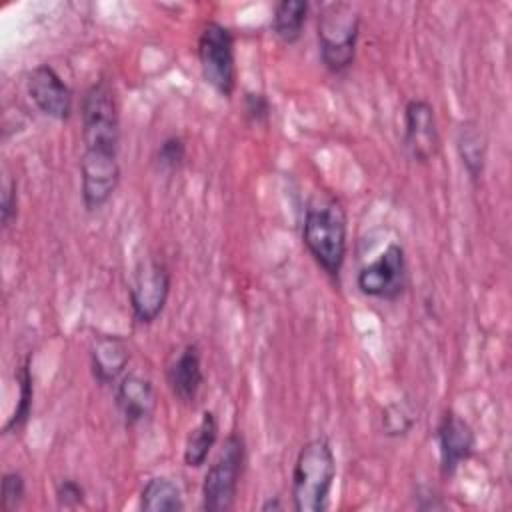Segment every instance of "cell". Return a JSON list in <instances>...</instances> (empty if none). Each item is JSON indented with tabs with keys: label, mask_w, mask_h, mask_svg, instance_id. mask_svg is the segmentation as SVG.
Wrapping results in <instances>:
<instances>
[{
	"label": "cell",
	"mask_w": 512,
	"mask_h": 512,
	"mask_svg": "<svg viewBox=\"0 0 512 512\" xmlns=\"http://www.w3.org/2000/svg\"><path fill=\"white\" fill-rule=\"evenodd\" d=\"M130 362V348L122 336L104 334L92 342L90 368L92 376L100 386L114 384Z\"/></svg>",
	"instance_id": "obj_15"
},
{
	"label": "cell",
	"mask_w": 512,
	"mask_h": 512,
	"mask_svg": "<svg viewBox=\"0 0 512 512\" xmlns=\"http://www.w3.org/2000/svg\"><path fill=\"white\" fill-rule=\"evenodd\" d=\"M262 510H264V512H268V510H282V502H280V498H278V496L268 498V500L262 504Z\"/></svg>",
	"instance_id": "obj_27"
},
{
	"label": "cell",
	"mask_w": 512,
	"mask_h": 512,
	"mask_svg": "<svg viewBox=\"0 0 512 512\" xmlns=\"http://www.w3.org/2000/svg\"><path fill=\"white\" fill-rule=\"evenodd\" d=\"M302 242L316 264L338 278L348 248V224L342 204L330 196H316L308 202L302 224Z\"/></svg>",
	"instance_id": "obj_1"
},
{
	"label": "cell",
	"mask_w": 512,
	"mask_h": 512,
	"mask_svg": "<svg viewBox=\"0 0 512 512\" xmlns=\"http://www.w3.org/2000/svg\"><path fill=\"white\" fill-rule=\"evenodd\" d=\"M244 462L246 442L242 434L230 432L204 476L202 508L206 512H226L234 506Z\"/></svg>",
	"instance_id": "obj_5"
},
{
	"label": "cell",
	"mask_w": 512,
	"mask_h": 512,
	"mask_svg": "<svg viewBox=\"0 0 512 512\" xmlns=\"http://www.w3.org/2000/svg\"><path fill=\"white\" fill-rule=\"evenodd\" d=\"M360 14L348 2H330L318 14V50L324 68L332 74L346 72L356 56Z\"/></svg>",
	"instance_id": "obj_4"
},
{
	"label": "cell",
	"mask_w": 512,
	"mask_h": 512,
	"mask_svg": "<svg viewBox=\"0 0 512 512\" xmlns=\"http://www.w3.org/2000/svg\"><path fill=\"white\" fill-rule=\"evenodd\" d=\"M26 92L44 116L54 120H68L72 116L74 94L50 64H40L28 74Z\"/></svg>",
	"instance_id": "obj_11"
},
{
	"label": "cell",
	"mask_w": 512,
	"mask_h": 512,
	"mask_svg": "<svg viewBox=\"0 0 512 512\" xmlns=\"http://www.w3.org/2000/svg\"><path fill=\"white\" fill-rule=\"evenodd\" d=\"M198 62L202 78L220 96L230 98L236 90V58H234V34L228 26L210 20L198 34Z\"/></svg>",
	"instance_id": "obj_6"
},
{
	"label": "cell",
	"mask_w": 512,
	"mask_h": 512,
	"mask_svg": "<svg viewBox=\"0 0 512 512\" xmlns=\"http://www.w3.org/2000/svg\"><path fill=\"white\" fill-rule=\"evenodd\" d=\"M336 478V458L324 436L308 440L294 462L292 502L298 512H324Z\"/></svg>",
	"instance_id": "obj_2"
},
{
	"label": "cell",
	"mask_w": 512,
	"mask_h": 512,
	"mask_svg": "<svg viewBox=\"0 0 512 512\" xmlns=\"http://www.w3.org/2000/svg\"><path fill=\"white\" fill-rule=\"evenodd\" d=\"M456 150L470 180L476 182L486 166V138L476 122L466 120L458 126Z\"/></svg>",
	"instance_id": "obj_16"
},
{
	"label": "cell",
	"mask_w": 512,
	"mask_h": 512,
	"mask_svg": "<svg viewBox=\"0 0 512 512\" xmlns=\"http://www.w3.org/2000/svg\"><path fill=\"white\" fill-rule=\"evenodd\" d=\"M56 500L60 506L74 508L84 500V488L74 478H62L56 486Z\"/></svg>",
	"instance_id": "obj_25"
},
{
	"label": "cell",
	"mask_w": 512,
	"mask_h": 512,
	"mask_svg": "<svg viewBox=\"0 0 512 512\" xmlns=\"http://www.w3.org/2000/svg\"><path fill=\"white\" fill-rule=\"evenodd\" d=\"M418 416H414V410L406 402H394L386 406L382 412V428L388 436H402L408 434L414 426Z\"/></svg>",
	"instance_id": "obj_21"
},
{
	"label": "cell",
	"mask_w": 512,
	"mask_h": 512,
	"mask_svg": "<svg viewBox=\"0 0 512 512\" xmlns=\"http://www.w3.org/2000/svg\"><path fill=\"white\" fill-rule=\"evenodd\" d=\"M218 440V418L212 410H204L200 422L190 430L184 444V464L188 468H200Z\"/></svg>",
	"instance_id": "obj_17"
},
{
	"label": "cell",
	"mask_w": 512,
	"mask_h": 512,
	"mask_svg": "<svg viewBox=\"0 0 512 512\" xmlns=\"http://www.w3.org/2000/svg\"><path fill=\"white\" fill-rule=\"evenodd\" d=\"M84 152L116 154L120 144V114L114 86L100 78L90 84L80 100Z\"/></svg>",
	"instance_id": "obj_3"
},
{
	"label": "cell",
	"mask_w": 512,
	"mask_h": 512,
	"mask_svg": "<svg viewBox=\"0 0 512 512\" xmlns=\"http://www.w3.org/2000/svg\"><path fill=\"white\" fill-rule=\"evenodd\" d=\"M356 284L366 296L396 300L406 286V254L402 244L390 242L376 260L362 266Z\"/></svg>",
	"instance_id": "obj_8"
},
{
	"label": "cell",
	"mask_w": 512,
	"mask_h": 512,
	"mask_svg": "<svg viewBox=\"0 0 512 512\" xmlns=\"http://www.w3.org/2000/svg\"><path fill=\"white\" fill-rule=\"evenodd\" d=\"M26 496V482L20 472H6L2 476V498L0 506L4 512H10L20 506Z\"/></svg>",
	"instance_id": "obj_23"
},
{
	"label": "cell",
	"mask_w": 512,
	"mask_h": 512,
	"mask_svg": "<svg viewBox=\"0 0 512 512\" xmlns=\"http://www.w3.org/2000/svg\"><path fill=\"white\" fill-rule=\"evenodd\" d=\"M120 182V164L116 154L84 152L80 160V192L86 210L102 208Z\"/></svg>",
	"instance_id": "obj_10"
},
{
	"label": "cell",
	"mask_w": 512,
	"mask_h": 512,
	"mask_svg": "<svg viewBox=\"0 0 512 512\" xmlns=\"http://www.w3.org/2000/svg\"><path fill=\"white\" fill-rule=\"evenodd\" d=\"M272 112L270 100L264 92H246L244 96V114L248 118V122L252 124H264L268 122Z\"/></svg>",
	"instance_id": "obj_24"
},
{
	"label": "cell",
	"mask_w": 512,
	"mask_h": 512,
	"mask_svg": "<svg viewBox=\"0 0 512 512\" xmlns=\"http://www.w3.org/2000/svg\"><path fill=\"white\" fill-rule=\"evenodd\" d=\"M116 408L126 426H136L148 420L156 406V392L150 378L140 374H126L116 384Z\"/></svg>",
	"instance_id": "obj_13"
},
{
	"label": "cell",
	"mask_w": 512,
	"mask_h": 512,
	"mask_svg": "<svg viewBox=\"0 0 512 512\" xmlns=\"http://www.w3.org/2000/svg\"><path fill=\"white\" fill-rule=\"evenodd\" d=\"M0 212H2V224H4V226H8V224L14 220L16 212H18L16 182H8V186L4 188V192H2V208H0Z\"/></svg>",
	"instance_id": "obj_26"
},
{
	"label": "cell",
	"mask_w": 512,
	"mask_h": 512,
	"mask_svg": "<svg viewBox=\"0 0 512 512\" xmlns=\"http://www.w3.org/2000/svg\"><path fill=\"white\" fill-rule=\"evenodd\" d=\"M310 4L306 0H280L272 12V32L284 42L294 44L300 40Z\"/></svg>",
	"instance_id": "obj_19"
},
{
	"label": "cell",
	"mask_w": 512,
	"mask_h": 512,
	"mask_svg": "<svg viewBox=\"0 0 512 512\" xmlns=\"http://www.w3.org/2000/svg\"><path fill=\"white\" fill-rule=\"evenodd\" d=\"M172 276L164 262L148 258L142 260L134 272L130 286V308L134 320L152 324L164 310L170 296Z\"/></svg>",
	"instance_id": "obj_7"
},
{
	"label": "cell",
	"mask_w": 512,
	"mask_h": 512,
	"mask_svg": "<svg viewBox=\"0 0 512 512\" xmlns=\"http://www.w3.org/2000/svg\"><path fill=\"white\" fill-rule=\"evenodd\" d=\"M440 470L442 476L450 478L456 474L460 464L472 458L476 448V434L472 426L452 410H446L436 428Z\"/></svg>",
	"instance_id": "obj_12"
},
{
	"label": "cell",
	"mask_w": 512,
	"mask_h": 512,
	"mask_svg": "<svg viewBox=\"0 0 512 512\" xmlns=\"http://www.w3.org/2000/svg\"><path fill=\"white\" fill-rule=\"evenodd\" d=\"M166 382L174 398H178L184 404H190L196 400L202 384H204V372H202V356L196 344H186L176 358L166 368Z\"/></svg>",
	"instance_id": "obj_14"
},
{
	"label": "cell",
	"mask_w": 512,
	"mask_h": 512,
	"mask_svg": "<svg viewBox=\"0 0 512 512\" xmlns=\"http://www.w3.org/2000/svg\"><path fill=\"white\" fill-rule=\"evenodd\" d=\"M140 508L146 512H178L184 508L180 486L166 476H152L140 492Z\"/></svg>",
	"instance_id": "obj_18"
},
{
	"label": "cell",
	"mask_w": 512,
	"mask_h": 512,
	"mask_svg": "<svg viewBox=\"0 0 512 512\" xmlns=\"http://www.w3.org/2000/svg\"><path fill=\"white\" fill-rule=\"evenodd\" d=\"M404 146L412 160L426 164L440 150V132L434 106L428 100L412 98L404 106Z\"/></svg>",
	"instance_id": "obj_9"
},
{
	"label": "cell",
	"mask_w": 512,
	"mask_h": 512,
	"mask_svg": "<svg viewBox=\"0 0 512 512\" xmlns=\"http://www.w3.org/2000/svg\"><path fill=\"white\" fill-rule=\"evenodd\" d=\"M184 158H186V144L180 136L164 138L156 150V160L160 168H166V170L180 168Z\"/></svg>",
	"instance_id": "obj_22"
},
{
	"label": "cell",
	"mask_w": 512,
	"mask_h": 512,
	"mask_svg": "<svg viewBox=\"0 0 512 512\" xmlns=\"http://www.w3.org/2000/svg\"><path fill=\"white\" fill-rule=\"evenodd\" d=\"M16 384H18V402L10 416V420L4 426V432H18L30 418L32 412V398H34V386H32V372H30V358H26L18 370H16Z\"/></svg>",
	"instance_id": "obj_20"
}]
</instances>
